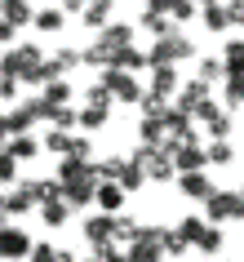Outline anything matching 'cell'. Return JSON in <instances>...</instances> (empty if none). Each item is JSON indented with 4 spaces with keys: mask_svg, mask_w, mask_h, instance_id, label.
Listing matches in <instances>:
<instances>
[{
    "mask_svg": "<svg viewBox=\"0 0 244 262\" xmlns=\"http://www.w3.org/2000/svg\"><path fill=\"white\" fill-rule=\"evenodd\" d=\"M116 71H129V76L147 71V49H124V54L116 58Z\"/></svg>",
    "mask_w": 244,
    "mask_h": 262,
    "instance_id": "cell-31",
    "label": "cell"
},
{
    "mask_svg": "<svg viewBox=\"0 0 244 262\" xmlns=\"http://www.w3.org/2000/svg\"><path fill=\"white\" fill-rule=\"evenodd\" d=\"M89 9V0H62V14H84Z\"/></svg>",
    "mask_w": 244,
    "mask_h": 262,
    "instance_id": "cell-51",
    "label": "cell"
},
{
    "mask_svg": "<svg viewBox=\"0 0 244 262\" xmlns=\"http://www.w3.org/2000/svg\"><path fill=\"white\" fill-rule=\"evenodd\" d=\"M187 58H195V45H191L182 31H169V36H160V40L147 49V71L151 67H178V62H187Z\"/></svg>",
    "mask_w": 244,
    "mask_h": 262,
    "instance_id": "cell-4",
    "label": "cell"
},
{
    "mask_svg": "<svg viewBox=\"0 0 244 262\" xmlns=\"http://www.w3.org/2000/svg\"><path fill=\"white\" fill-rule=\"evenodd\" d=\"M138 138H142V147H164L169 129H164V120H138Z\"/></svg>",
    "mask_w": 244,
    "mask_h": 262,
    "instance_id": "cell-23",
    "label": "cell"
},
{
    "mask_svg": "<svg viewBox=\"0 0 244 262\" xmlns=\"http://www.w3.org/2000/svg\"><path fill=\"white\" fill-rule=\"evenodd\" d=\"M222 102H227V111H240L244 107V76H227V84H222Z\"/></svg>",
    "mask_w": 244,
    "mask_h": 262,
    "instance_id": "cell-30",
    "label": "cell"
},
{
    "mask_svg": "<svg viewBox=\"0 0 244 262\" xmlns=\"http://www.w3.org/2000/svg\"><path fill=\"white\" fill-rule=\"evenodd\" d=\"M5 209H9V218H23V213L36 209V200H31L23 187H14V191H5Z\"/></svg>",
    "mask_w": 244,
    "mask_h": 262,
    "instance_id": "cell-28",
    "label": "cell"
},
{
    "mask_svg": "<svg viewBox=\"0 0 244 262\" xmlns=\"http://www.w3.org/2000/svg\"><path fill=\"white\" fill-rule=\"evenodd\" d=\"M200 18H204V27L213 31V36H217V31H227V27H231V14H227V0H222V5H204V9H200Z\"/></svg>",
    "mask_w": 244,
    "mask_h": 262,
    "instance_id": "cell-26",
    "label": "cell"
},
{
    "mask_svg": "<svg viewBox=\"0 0 244 262\" xmlns=\"http://www.w3.org/2000/svg\"><path fill=\"white\" fill-rule=\"evenodd\" d=\"M40 147L49 156H71V147H76V134H67V129H49L40 138Z\"/></svg>",
    "mask_w": 244,
    "mask_h": 262,
    "instance_id": "cell-21",
    "label": "cell"
},
{
    "mask_svg": "<svg viewBox=\"0 0 244 262\" xmlns=\"http://www.w3.org/2000/svg\"><path fill=\"white\" fill-rule=\"evenodd\" d=\"M204 227H209V218H195V213H191V218H182V222H178V231L187 235L191 245H195V240H200V235H204Z\"/></svg>",
    "mask_w": 244,
    "mask_h": 262,
    "instance_id": "cell-45",
    "label": "cell"
},
{
    "mask_svg": "<svg viewBox=\"0 0 244 262\" xmlns=\"http://www.w3.org/2000/svg\"><path fill=\"white\" fill-rule=\"evenodd\" d=\"M138 107H142V120H164V116H169V107H173V102H164V98L147 94V98H142V102H138Z\"/></svg>",
    "mask_w": 244,
    "mask_h": 262,
    "instance_id": "cell-39",
    "label": "cell"
},
{
    "mask_svg": "<svg viewBox=\"0 0 244 262\" xmlns=\"http://www.w3.org/2000/svg\"><path fill=\"white\" fill-rule=\"evenodd\" d=\"M71 218H76V209L67 205V195H62V200L40 205V222H45V227H62V222H71Z\"/></svg>",
    "mask_w": 244,
    "mask_h": 262,
    "instance_id": "cell-20",
    "label": "cell"
},
{
    "mask_svg": "<svg viewBox=\"0 0 244 262\" xmlns=\"http://www.w3.org/2000/svg\"><path fill=\"white\" fill-rule=\"evenodd\" d=\"M27 262H76V253H67V249H54V245H45V240H40V245L31 249V258H27Z\"/></svg>",
    "mask_w": 244,
    "mask_h": 262,
    "instance_id": "cell-33",
    "label": "cell"
},
{
    "mask_svg": "<svg viewBox=\"0 0 244 262\" xmlns=\"http://www.w3.org/2000/svg\"><path fill=\"white\" fill-rule=\"evenodd\" d=\"M204 218L222 227V222H244V195L240 191H213L204 200Z\"/></svg>",
    "mask_w": 244,
    "mask_h": 262,
    "instance_id": "cell-5",
    "label": "cell"
},
{
    "mask_svg": "<svg viewBox=\"0 0 244 262\" xmlns=\"http://www.w3.org/2000/svg\"><path fill=\"white\" fill-rule=\"evenodd\" d=\"M14 36H18V27H14V23H5V18H0V45H14Z\"/></svg>",
    "mask_w": 244,
    "mask_h": 262,
    "instance_id": "cell-50",
    "label": "cell"
},
{
    "mask_svg": "<svg viewBox=\"0 0 244 262\" xmlns=\"http://www.w3.org/2000/svg\"><path fill=\"white\" fill-rule=\"evenodd\" d=\"M129 262H164V227H142V235L129 245Z\"/></svg>",
    "mask_w": 244,
    "mask_h": 262,
    "instance_id": "cell-8",
    "label": "cell"
},
{
    "mask_svg": "<svg viewBox=\"0 0 244 262\" xmlns=\"http://www.w3.org/2000/svg\"><path fill=\"white\" fill-rule=\"evenodd\" d=\"M71 156H76V160H94V142L84 138V134H76V147H71Z\"/></svg>",
    "mask_w": 244,
    "mask_h": 262,
    "instance_id": "cell-47",
    "label": "cell"
},
{
    "mask_svg": "<svg viewBox=\"0 0 244 262\" xmlns=\"http://www.w3.org/2000/svg\"><path fill=\"white\" fill-rule=\"evenodd\" d=\"M178 191H182V195H191V200H209V195H213L217 187L209 182V173L200 169V173H178Z\"/></svg>",
    "mask_w": 244,
    "mask_h": 262,
    "instance_id": "cell-17",
    "label": "cell"
},
{
    "mask_svg": "<svg viewBox=\"0 0 244 262\" xmlns=\"http://www.w3.org/2000/svg\"><path fill=\"white\" fill-rule=\"evenodd\" d=\"M5 151L14 156V160H31V156H40V142L31 138V134H18V138L5 142Z\"/></svg>",
    "mask_w": 244,
    "mask_h": 262,
    "instance_id": "cell-27",
    "label": "cell"
},
{
    "mask_svg": "<svg viewBox=\"0 0 244 262\" xmlns=\"http://www.w3.org/2000/svg\"><path fill=\"white\" fill-rule=\"evenodd\" d=\"M204 151H209V165H231V160H235V147H231L227 138H213Z\"/></svg>",
    "mask_w": 244,
    "mask_h": 262,
    "instance_id": "cell-40",
    "label": "cell"
},
{
    "mask_svg": "<svg viewBox=\"0 0 244 262\" xmlns=\"http://www.w3.org/2000/svg\"><path fill=\"white\" fill-rule=\"evenodd\" d=\"M58 182H62V195H67L71 209H84L98 195V173L94 160H76V156H62L58 160Z\"/></svg>",
    "mask_w": 244,
    "mask_h": 262,
    "instance_id": "cell-1",
    "label": "cell"
},
{
    "mask_svg": "<svg viewBox=\"0 0 244 262\" xmlns=\"http://www.w3.org/2000/svg\"><path fill=\"white\" fill-rule=\"evenodd\" d=\"M200 80H204V84L227 80V62H222V58H200Z\"/></svg>",
    "mask_w": 244,
    "mask_h": 262,
    "instance_id": "cell-43",
    "label": "cell"
},
{
    "mask_svg": "<svg viewBox=\"0 0 244 262\" xmlns=\"http://www.w3.org/2000/svg\"><path fill=\"white\" fill-rule=\"evenodd\" d=\"M5 218H9V209H5V191H0V227H5Z\"/></svg>",
    "mask_w": 244,
    "mask_h": 262,
    "instance_id": "cell-52",
    "label": "cell"
},
{
    "mask_svg": "<svg viewBox=\"0 0 244 262\" xmlns=\"http://www.w3.org/2000/svg\"><path fill=\"white\" fill-rule=\"evenodd\" d=\"M124 195H129V191H124L120 182H98V195H94V200L102 205V213H120V209H124Z\"/></svg>",
    "mask_w": 244,
    "mask_h": 262,
    "instance_id": "cell-18",
    "label": "cell"
},
{
    "mask_svg": "<svg viewBox=\"0 0 244 262\" xmlns=\"http://www.w3.org/2000/svg\"><path fill=\"white\" fill-rule=\"evenodd\" d=\"M227 14H231V23L244 27V0H227Z\"/></svg>",
    "mask_w": 244,
    "mask_h": 262,
    "instance_id": "cell-49",
    "label": "cell"
},
{
    "mask_svg": "<svg viewBox=\"0 0 244 262\" xmlns=\"http://www.w3.org/2000/svg\"><path fill=\"white\" fill-rule=\"evenodd\" d=\"M187 249H191V240H187V235L178 231V227H164V258H182Z\"/></svg>",
    "mask_w": 244,
    "mask_h": 262,
    "instance_id": "cell-35",
    "label": "cell"
},
{
    "mask_svg": "<svg viewBox=\"0 0 244 262\" xmlns=\"http://www.w3.org/2000/svg\"><path fill=\"white\" fill-rule=\"evenodd\" d=\"M164 151L173 156V165H178V173H200L204 165H209V151H204L200 142H164Z\"/></svg>",
    "mask_w": 244,
    "mask_h": 262,
    "instance_id": "cell-9",
    "label": "cell"
},
{
    "mask_svg": "<svg viewBox=\"0 0 244 262\" xmlns=\"http://www.w3.org/2000/svg\"><path fill=\"white\" fill-rule=\"evenodd\" d=\"M0 187H18V160L9 151H0Z\"/></svg>",
    "mask_w": 244,
    "mask_h": 262,
    "instance_id": "cell-44",
    "label": "cell"
},
{
    "mask_svg": "<svg viewBox=\"0 0 244 262\" xmlns=\"http://www.w3.org/2000/svg\"><path fill=\"white\" fill-rule=\"evenodd\" d=\"M124 49H134V27H129V23H111V27H102L98 40L84 49V67L107 71V67H116V58H120Z\"/></svg>",
    "mask_w": 244,
    "mask_h": 262,
    "instance_id": "cell-2",
    "label": "cell"
},
{
    "mask_svg": "<svg viewBox=\"0 0 244 262\" xmlns=\"http://www.w3.org/2000/svg\"><path fill=\"white\" fill-rule=\"evenodd\" d=\"M45 102H54V107H71V98H76V84L71 80H54V84H45L40 89Z\"/></svg>",
    "mask_w": 244,
    "mask_h": 262,
    "instance_id": "cell-24",
    "label": "cell"
},
{
    "mask_svg": "<svg viewBox=\"0 0 244 262\" xmlns=\"http://www.w3.org/2000/svg\"><path fill=\"white\" fill-rule=\"evenodd\" d=\"M62 23H67V14H62V9H40L31 27H36V31H62Z\"/></svg>",
    "mask_w": 244,
    "mask_h": 262,
    "instance_id": "cell-41",
    "label": "cell"
},
{
    "mask_svg": "<svg viewBox=\"0 0 244 262\" xmlns=\"http://www.w3.org/2000/svg\"><path fill=\"white\" fill-rule=\"evenodd\" d=\"M111 102H116V98H111V89L102 80H94L89 89H84V107H111Z\"/></svg>",
    "mask_w": 244,
    "mask_h": 262,
    "instance_id": "cell-42",
    "label": "cell"
},
{
    "mask_svg": "<svg viewBox=\"0 0 244 262\" xmlns=\"http://www.w3.org/2000/svg\"><path fill=\"white\" fill-rule=\"evenodd\" d=\"M0 18L14 23V27H27V23H36V9L27 0H0Z\"/></svg>",
    "mask_w": 244,
    "mask_h": 262,
    "instance_id": "cell-19",
    "label": "cell"
},
{
    "mask_svg": "<svg viewBox=\"0 0 244 262\" xmlns=\"http://www.w3.org/2000/svg\"><path fill=\"white\" fill-rule=\"evenodd\" d=\"M84 262H102V258H98V253H94V258H84Z\"/></svg>",
    "mask_w": 244,
    "mask_h": 262,
    "instance_id": "cell-53",
    "label": "cell"
},
{
    "mask_svg": "<svg viewBox=\"0 0 244 262\" xmlns=\"http://www.w3.org/2000/svg\"><path fill=\"white\" fill-rule=\"evenodd\" d=\"M138 27H142V31H151L156 40H160V36H169V31H178V27H173V23H169L164 14H151V9H142V18H138Z\"/></svg>",
    "mask_w": 244,
    "mask_h": 262,
    "instance_id": "cell-29",
    "label": "cell"
},
{
    "mask_svg": "<svg viewBox=\"0 0 244 262\" xmlns=\"http://www.w3.org/2000/svg\"><path fill=\"white\" fill-rule=\"evenodd\" d=\"M98 80L111 89V98L116 102H129V107H138L142 98H147V89H142V80L138 76H129V71H116V67H107V71H98Z\"/></svg>",
    "mask_w": 244,
    "mask_h": 262,
    "instance_id": "cell-6",
    "label": "cell"
},
{
    "mask_svg": "<svg viewBox=\"0 0 244 262\" xmlns=\"http://www.w3.org/2000/svg\"><path fill=\"white\" fill-rule=\"evenodd\" d=\"M45 49L40 45H9L0 54V76H14L23 84H40V71H45Z\"/></svg>",
    "mask_w": 244,
    "mask_h": 262,
    "instance_id": "cell-3",
    "label": "cell"
},
{
    "mask_svg": "<svg viewBox=\"0 0 244 262\" xmlns=\"http://www.w3.org/2000/svg\"><path fill=\"white\" fill-rule=\"evenodd\" d=\"M222 62H227V76H244V40H231L222 49Z\"/></svg>",
    "mask_w": 244,
    "mask_h": 262,
    "instance_id": "cell-34",
    "label": "cell"
},
{
    "mask_svg": "<svg viewBox=\"0 0 244 262\" xmlns=\"http://www.w3.org/2000/svg\"><path fill=\"white\" fill-rule=\"evenodd\" d=\"M107 5H116V0H107Z\"/></svg>",
    "mask_w": 244,
    "mask_h": 262,
    "instance_id": "cell-54",
    "label": "cell"
},
{
    "mask_svg": "<svg viewBox=\"0 0 244 262\" xmlns=\"http://www.w3.org/2000/svg\"><path fill=\"white\" fill-rule=\"evenodd\" d=\"M31 249H36V240L23 227H0V258L5 262H27Z\"/></svg>",
    "mask_w": 244,
    "mask_h": 262,
    "instance_id": "cell-10",
    "label": "cell"
},
{
    "mask_svg": "<svg viewBox=\"0 0 244 262\" xmlns=\"http://www.w3.org/2000/svg\"><path fill=\"white\" fill-rule=\"evenodd\" d=\"M204 102H209V84H204L200 76H195V80H187V84H182V89H178V98H173V107L191 111V116H195V111H200Z\"/></svg>",
    "mask_w": 244,
    "mask_h": 262,
    "instance_id": "cell-14",
    "label": "cell"
},
{
    "mask_svg": "<svg viewBox=\"0 0 244 262\" xmlns=\"http://www.w3.org/2000/svg\"><path fill=\"white\" fill-rule=\"evenodd\" d=\"M195 249H200V253H209V258H217V253H222V227H213V222H209V227H204V235L195 240Z\"/></svg>",
    "mask_w": 244,
    "mask_h": 262,
    "instance_id": "cell-36",
    "label": "cell"
},
{
    "mask_svg": "<svg viewBox=\"0 0 244 262\" xmlns=\"http://www.w3.org/2000/svg\"><path fill=\"white\" fill-rule=\"evenodd\" d=\"M195 120H204L209 138H231V111H227V107H217L213 98H209V102L195 111Z\"/></svg>",
    "mask_w": 244,
    "mask_h": 262,
    "instance_id": "cell-11",
    "label": "cell"
},
{
    "mask_svg": "<svg viewBox=\"0 0 244 262\" xmlns=\"http://www.w3.org/2000/svg\"><path fill=\"white\" fill-rule=\"evenodd\" d=\"M18 84H23V80H14V76H0V102H14V98H18Z\"/></svg>",
    "mask_w": 244,
    "mask_h": 262,
    "instance_id": "cell-46",
    "label": "cell"
},
{
    "mask_svg": "<svg viewBox=\"0 0 244 262\" xmlns=\"http://www.w3.org/2000/svg\"><path fill=\"white\" fill-rule=\"evenodd\" d=\"M107 120H111V107H80V129H84V134L102 129Z\"/></svg>",
    "mask_w": 244,
    "mask_h": 262,
    "instance_id": "cell-32",
    "label": "cell"
},
{
    "mask_svg": "<svg viewBox=\"0 0 244 262\" xmlns=\"http://www.w3.org/2000/svg\"><path fill=\"white\" fill-rule=\"evenodd\" d=\"M178 89H182V80H178V67H151V84H147V94L164 98V102H173Z\"/></svg>",
    "mask_w": 244,
    "mask_h": 262,
    "instance_id": "cell-13",
    "label": "cell"
},
{
    "mask_svg": "<svg viewBox=\"0 0 244 262\" xmlns=\"http://www.w3.org/2000/svg\"><path fill=\"white\" fill-rule=\"evenodd\" d=\"M80 227H84V240H89L94 249L116 245V213H98V218H84Z\"/></svg>",
    "mask_w": 244,
    "mask_h": 262,
    "instance_id": "cell-12",
    "label": "cell"
},
{
    "mask_svg": "<svg viewBox=\"0 0 244 262\" xmlns=\"http://www.w3.org/2000/svg\"><path fill=\"white\" fill-rule=\"evenodd\" d=\"M49 58H54V67L62 71V76H67V71H76V67H84V54H80V49H54Z\"/></svg>",
    "mask_w": 244,
    "mask_h": 262,
    "instance_id": "cell-38",
    "label": "cell"
},
{
    "mask_svg": "<svg viewBox=\"0 0 244 262\" xmlns=\"http://www.w3.org/2000/svg\"><path fill=\"white\" fill-rule=\"evenodd\" d=\"M18 187H23V191H27L31 200H36V205H49V200H62V182H58V178H23Z\"/></svg>",
    "mask_w": 244,
    "mask_h": 262,
    "instance_id": "cell-15",
    "label": "cell"
},
{
    "mask_svg": "<svg viewBox=\"0 0 244 262\" xmlns=\"http://www.w3.org/2000/svg\"><path fill=\"white\" fill-rule=\"evenodd\" d=\"M173 5H178V0H147L142 9H151V14H164L169 23H173Z\"/></svg>",
    "mask_w": 244,
    "mask_h": 262,
    "instance_id": "cell-48",
    "label": "cell"
},
{
    "mask_svg": "<svg viewBox=\"0 0 244 262\" xmlns=\"http://www.w3.org/2000/svg\"><path fill=\"white\" fill-rule=\"evenodd\" d=\"M116 182H120L124 191H138L142 182H147V169L138 156H120V169H116Z\"/></svg>",
    "mask_w": 244,
    "mask_h": 262,
    "instance_id": "cell-16",
    "label": "cell"
},
{
    "mask_svg": "<svg viewBox=\"0 0 244 262\" xmlns=\"http://www.w3.org/2000/svg\"><path fill=\"white\" fill-rule=\"evenodd\" d=\"M80 23H84V27H94V31L111 27V5H107V0H89V9L80 14Z\"/></svg>",
    "mask_w": 244,
    "mask_h": 262,
    "instance_id": "cell-22",
    "label": "cell"
},
{
    "mask_svg": "<svg viewBox=\"0 0 244 262\" xmlns=\"http://www.w3.org/2000/svg\"><path fill=\"white\" fill-rule=\"evenodd\" d=\"M134 156L147 169V182H178V165H173V156L164 151V147H138Z\"/></svg>",
    "mask_w": 244,
    "mask_h": 262,
    "instance_id": "cell-7",
    "label": "cell"
},
{
    "mask_svg": "<svg viewBox=\"0 0 244 262\" xmlns=\"http://www.w3.org/2000/svg\"><path fill=\"white\" fill-rule=\"evenodd\" d=\"M138 235H142V222H138V218H129V213H116V240L134 245Z\"/></svg>",
    "mask_w": 244,
    "mask_h": 262,
    "instance_id": "cell-37",
    "label": "cell"
},
{
    "mask_svg": "<svg viewBox=\"0 0 244 262\" xmlns=\"http://www.w3.org/2000/svg\"><path fill=\"white\" fill-rule=\"evenodd\" d=\"M31 120H36V111L23 102V107H14L9 116H5V129H9V138H18V134H27L31 129Z\"/></svg>",
    "mask_w": 244,
    "mask_h": 262,
    "instance_id": "cell-25",
    "label": "cell"
}]
</instances>
